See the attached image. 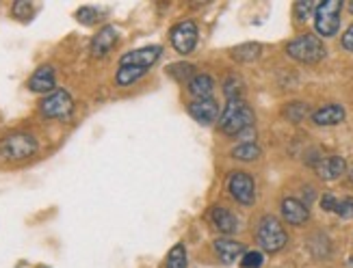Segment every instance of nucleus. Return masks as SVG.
<instances>
[{
  "label": "nucleus",
  "mask_w": 353,
  "mask_h": 268,
  "mask_svg": "<svg viewBox=\"0 0 353 268\" xmlns=\"http://www.w3.org/2000/svg\"><path fill=\"white\" fill-rule=\"evenodd\" d=\"M41 268H48V266H41Z\"/></svg>",
  "instance_id": "f704fd0d"
},
{
  "label": "nucleus",
  "mask_w": 353,
  "mask_h": 268,
  "mask_svg": "<svg viewBox=\"0 0 353 268\" xmlns=\"http://www.w3.org/2000/svg\"><path fill=\"white\" fill-rule=\"evenodd\" d=\"M210 220H212V225L217 227L221 234H225V236L234 234L239 229V218L232 212H230L228 208H223V206H214L212 208Z\"/></svg>",
  "instance_id": "f3484780"
},
{
  "label": "nucleus",
  "mask_w": 353,
  "mask_h": 268,
  "mask_svg": "<svg viewBox=\"0 0 353 268\" xmlns=\"http://www.w3.org/2000/svg\"><path fill=\"white\" fill-rule=\"evenodd\" d=\"M145 72H148V70H143V68H134V65H119L117 76H115V83H117L119 87H128V85H132V83L139 81L141 76H145Z\"/></svg>",
  "instance_id": "6ab92c4d"
},
{
  "label": "nucleus",
  "mask_w": 353,
  "mask_h": 268,
  "mask_svg": "<svg viewBox=\"0 0 353 268\" xmlns=\"http://www.w3.org/2000/svg\"><path fill=\"white\" fill-rule=\"evenodd\" d=\"M256 115L245 100H228L219 117V130L228 136H239L243 130L254 128Z\"/></svg>",
  "instance_id": "f257e3e1"
},
{
  "label": "nucleus",
  "mask_w": 353,
  "mask_h": 268,
  "mask_svg": "<svg viewBox=\"0 0 353 268\" xmlns=\"http://www.w3.org/2000/svg\"><path fill=\"white\" fill-rule=\"evenodd\" d=\"M260 52H263V45L260 43H243V45H236V48L232 50V59L241 61V63H252L260 56Z\"/></svg>",
  "instance_id": "aec40b11"
},
{
  "label": "nucleus",
  "mask_w": 353,
  "mask_h": 268,
  "mask_svg": "<svg viewBox=\"0 0 353 268\" xmlns=\"http://www.w3.org/2000/svg\"><path fill=\"white\" fill-rule=\"evenodd\" d=\"M228 191L241 206H252L256 201V182L250 173H245V171H234L232 176L228 178Z\"/></svg>",
  "instance_id": "0eeeda50"
},
{
  "label": "nucleus",
  "mask_w": 353,
  "mask_h": 268,
  "mask_svg": "<svg viewBox=\"0 0 353 268\" xmlns=\"http://www.w3.org/2000/svg\"><path fill=\"white\" fill-rule=\"evenodd\" d=\"M214 251H217V256L223 264H232L245 254V245L232 238H217L214 240Z\"/></svg>",
  "instance_id": "dca6fc26"
},
{
  "label": "nucleus",
  "mask_w": 353,
  "mask_h": 268,
  "mask_svg": "<svg viewBox=\"0 0 353 268\" xmlns=\"http://www.w3.org/2000/svg\"><path fill=\"white\" fill-rule=\"evenodd\" d=\"M347 117L345 108L341 104H327V106H321L319 110L312 113V121L316 125H339L343 123Z\"/></svg>",
  "instance_id": "2eb2a0df"
},
{
  "label": "nucleus",
  "mask_w": 353,
  "mask_h": 268,
  "mask_svg": "<svg viewBox=\"0 0 353 268\" xmlns=\"http://www.w3.org/2000/svg\"><path fill=\"white\" fill-rule=\"evenodd\" d=\"M263 262H265V256L260 254V251H245L241 266L243 268H260V266H263Z\"/></svg>",
  "instance_id": "cd10ccee"
},
{
  "label": "nucleus",
  "mask_w": 353,
  "mask_h": 268,
  "mask_svg": "<svg viewBox=\"0 0 353 268\" xmlns=\"http://www.w3.org/2000/svg\"><path fill=\"white\" fill-rule=\"evenodd\" d=\"M286 54L299 63H308V65H312V63H319L321 59H325L327 50H325L323 41H321L316 35L305 33V35H299L293 41L286 43Z\"/></svg>",
  "instance_id": "7ed1b4c3"
},
{
  "label": "nucleus",
  "mask_w": 353,
  "mask_h": 268,
  "mask_svg": "<svg viewBox=\"0 0 353 268\" xmlns=\"http://www.w3.org/2000/svg\"><path fill=\"white\" fill-rule=\"evenodd\" d=\"M57 87L54 83V70L50 65H43L33 72V76L28 78V89L35 93H52Z\"/></svg>",
  "instance_id": "4468645a"
},
{
  "label": "nucleus",
  "mask_w": 353,
  "mask_h": 268,
  "mask_svg": "<svg viewBox=\"0 0 353 268\" xmlns=\"http://www.w3.org/2000/svg\"><path fill=\"white\" fill-rule=\"evenodd\" d=\"M349 11L353 13V3H349Z\"/></svg>",
  "instance_id": "72a5a7b5"
},
{
  "label": "nucleus",
  "mask_w": 353,
  "mask_h": 268,
  "mask_svg": "<svg viewBox=\"0 0 353 268\" xmlns=\"http://www.w3.org/2000/svg\"><path fill=\"white\" fill-rule=\"evenodd\" d=\"M37 150H39L37 138L26 132H13L0 141V154L7 161H26L30 156H35Z\"/></svg>",
  "instance_id": "20e7f679"
},
{
  "label": "nucleus",
  "mask_w": 353,
  "mask_h": 268,
  "mask_svg": "<svg viewBox=\"0 0 353 268\" xmlns=\"http://www.w3.org/2000/svg\"><path fill=\"white\" fill-rule=\"evenodd\" d=\"M11 13H13V18H18V20H24V22H26V20L33 18L35 9H33V5L28 3V0H18V3H13Z\"/></svg>",
  "instance_id": "a878e982"
},
{
  "label": "nucleus",
  "mask_w": 353,
  "mask_h": 268,
  "mask_svg": "<svg viewBox=\"0 0 353 268\" xmlns=\"http://www.w3.org/2000/svg\"><path fill=\"white\" fill-rule=\"evenodd\" d=\"M334 212L339 214L341 218H353V199L351 197H345V199H339L336 201V208Z\"/></svg>",
  "instance_id": "c756f323"
},
{
  "label": "nucleus",
  "mask_w": 353,
  "mask_h": 268,
  "mask_svg": "<svg viewBox=\"0 0 353 268\" xmlns=\"http://www.w3.org/2000/svg\"><path fill=\"white\" fill-rule=\"evenodd\" d=\"M187 249H184L182 243L174 245L172 251L167 254V262H165V268H187Z\"/></svg>",
  "instance_id": "4be33fe9"
},
{
  "label": "nucleus",
  "mask_w": 353,
  "mask_h": 268,
  "mask_svg": "<svg viewBox=\"0 0 353 268\" xmlns=\"http://www.w3.org/2000/svg\"><path fill=\"white\" fill-rule=\"evenodd\" d=\"M189 93L197 100H208L212 98V91H214V81L208 74H195L191 81L187 83Z\"/></svg>",
  "instance_id": "a211bd4d"
},
{
  "label": "nucleus",
  "mask_w": 353,
  "mask_h": 268,
  "mask_svg": "<svg viewBox=\"0 0 353 268\" xmlns=\"http://www.w3.org/2000/svg\"><path fill=\"white\" fill-rule=\"evenodd\" d=\"M341 11L343 3L341 0H325V3L316 5L314 9V28L319 35L334 37L341 28Z\"/></svg>",
  "instance_id": "39448f33"
},
{
  "label": "nucleus",
  "mask_w": 353,
  "mask_h": 268,
  "mask_svg": "<svg viewBox=\"0 0 353 268\" xmlns=\"http://www.w3.org/2000/svg\"><path fill=\"white\" fill-rule=\"evenodd\" d=\"M170 72L172 78H176L178 83H184V81H191V78L195 76V68L191 65V63H174V65L167 70Z\"/></svg>",
  "instance_id": "5701e85b"
},
{
  "label": "nucleus",
  "mask_w": 353,
  "mask_h": 268,
  "mask_svg": "<svg viewBox=\"0 0 353 268\" xmlns=\"http://www.w3.org/2000/svg\"><path fill=\"white\" fill-rule=\"evenodd\" d=\"M232 158H236V161H243V163H252V161H258L260 158V147L256 145V143H241V145H236L232 152Z\"/></svg>",
  "instance_id": "412c9836"
},
{
  "label": "nucleus",
  "mask_w": 353,
  "mask_h": 268,
  "mask_svg": "<svg viewBox=\"0 0 353 268\" xmlns=\"http://www.w3.org/2000/svg\"><path fill=\"white\" fill-rule=\"evenodd\" d=\"M170 37H172V45L180 54H191L193 48H195V43H197V26L191 20L178 22L172 28Z\"/></svg>",
  "instance_id": "6e6552de"
},
{
  "label": "nucleus",
  "mask_w": 353,
  "mask_h": 268,
  "mask_svg": "<svg viewBox=\"0 0 353 268\" xmlns=\"http://www.w3.org/2000/svg\"><path fill=\"white\" fill-rule=\"evenodd\" d=\"M314 9H316V5L314 3H310V0H301V3H295V18L297 20H308L310 15L314 13Z\"/></svg>",
  "instance_id": "c85d7f7f"
},
{
  "label": "nucleus",
  "mask_w": 353,
  "mask_h": 268,
  "mask_svg": "<svg viewBox=\"0 0 353 268\" xmlns=\"http://www.w3.org/2000/svg\"><path fill=\"white\" fill-rule=\"evenodd\" d=\"M314 171L321 180L334 182L347 173V161L343 158V156H325V158L314 163Z\"/></svg>",
  "instance_id": "9d476101"
},
{
  "label": "nucleus",
  "mask_w": 353,
  "mask_h": 268,
  "mask_svg": "<svg viewBox=\"0 0 353 268\" xmlns=\"http://www.w3.org/2000/svg\"><path fill=\"white\" fill-rule=\"evenodd\" d=\"M189 115L197 121V123H202V125H208L212 121H217L219 117V104L217 100H195L189 104Z\"/></svg>",
  "instance_id": "ddd939ff"
},
{
  "label": "nucleus",
  "mask_w": 353,
  "mask_h": 268,
  "mask_svg": "<svg viewBox=\"0 0 353 268\" xmlns=\"http://www.w3.org/2000/svg\"><path fill=\"white\" fill-rule=\"evenodd\" d=\"M161 54H163V48H161V45H145V48L126 52L124 56L119 59V65H134V68L150 70V68L154 65V63L161 59Z\"/></svg>",
  "instance_id": "1a4fd4ad"
},
{
  "label": "nucleus",
  "mask_w": 353,
  "mask_h": 268,
  "mask_svg": "<svg viewBox=\"0 0 353 268\" xmlns=\"http://www.w3.org/2000/svg\"><path fill=\"white\" fill-rule=\"evenodd\" d=\"M39 110L48 119H68L74 110V100L65 89H54L50 96L41 100Z\"/></svg>",
  "instance_id": "423d86ee"
},
{
  "label": "nucleus",
  "mask_w": 353,
  "mask_h": 268,
  "mask_svg": "<svg viewBox=\"0 0 353 268\" xmlns=\"http://www.w3.org/2000/svg\"><path fill=\"white\" fill-rule=\"evenodd\" d=\"M349 180H351V184H353V171L349 173Z\"/></svg>",
  "instance_id": "473e14b6"
},
{
  "label": "nucleus",
  "mask_w": 353,
  "mask_h": 268,
  "mask_svg": "<svg viewBox=\"0 0 353 268\" xmlns=\"http://www.w3.org/2000/svg\"><path fill=\"white\" fill-rule=\"evenodd\" d=\"M343 48L347 52H353V24L345 30V35H343Z\"/></svg>",
  "instance_id": "2f4dec72"
},
{
  "label": "nucleus",
  "mask_w": 353,
  "mask_h": 268,
  "mask_svg": "<svg viewBox=\"0 0 353 268\" xmlns=\"http://www.w3.org/2000/svg\"><path fill=\"white\" fill-rule=\"evenodd\" d=\"M256 240H258L260 249L267 251V254H278V251H282L286 247L288 234L278 218L267 214V216L260 218V223H258Z\"/></svg>",
  "instance_id": "f03ea898"
},
{
  "label": "nucleus",
  "mask_w": 353,
  "mask_h": 268,
  "mask_svg": "<svg viewBox=\"0 0 353 268\" xmlns=\"http://www.w3.org/2000/svg\"><path fill=\"white\" fill-rule=\"evenodd\" d=\"M282 216H284L286 223L301 227V225L308 223V218H310L308 203H303L295 197H286L282 201Z\"/></svg>",
  "instance_id": "f8f14e48"
},
{
  "label": "nucleus",
  "mask_w": 353,
  "mask_h": 268,
  "mask_svg": "<svg viewBox=\"0 0 353 268\" xmlns=\"http://www.w3.org/2000/svg\"><path fill=\"white\" fill-rule=\"evenodd\" d=\"M284 115L293 121V123H299L305 115H308V104L303 102H290L284 110Z\"/></svg>",
  "instance_id": "393cba45"
},
{
  "label": "nucleus",
  "mask_w": 353,
  "mask_h": 268,
  "mask_svg": "<svg viewBox=\"0 0 353 268\" xmlns=\"http://www.w3.org/2000/svg\"><path fill=\"white\" fill-rule=\"evenodd\" d=\"M336 201H339V199H336L332 193H325L323 197H321V208H323L325 212H334V208H336Z\"/></svg>",
  "instance_id": "7c9ffc66"
},
{
  "label": "nucleus",
  "mask_w": 353,
  "mask_h": 268,
  "mask_svg": "<svg viewBox=\"0 0 353 268\" xmlns=\"http://www.w3.org/2000/svg\"><path fill=\"white\" fill-rule=\"evenodd\" d=\"M243 81L239 76H230L228 81L223 83V93H225V98L228 100H241L243 96Z\"/></svg>",
  "instance_id": "b1692460"
},
{
  "label": "nucleus",
  "mask_w": 353,
  "mask_h": 268,
  "mask_svg": "<svg viewBox=\"0 0 353 268\" xmlns=\"http://www.w3.org/2000/svg\"><path fill=\"white\" fill-rule=\"evenodd\" d=\"M115 43H117V28L111 26V24H106L98 30V35L91 39V56H96V59H102L109 54L113 48H115Z\"/></svg>",
  "instance_id": "9b49d317"
},
{
  "label": "nucleus",
  "mask_w": 353,
  "mask_h": 268,
  "mask_svg": "<svg viewBox=\"0 0 353 268\" xmlns=\"http://www.w3.org/2000/svg\"><path fill=\"white\" fill-rule=\"evenodd\" d=\"M98 9L96 7H81L79 11H76V20H79L81 24L85 26H91V24H96L100 18H98Z\"/></svg>",
  "instance_id": "bb28decb"
}]
</instances>
